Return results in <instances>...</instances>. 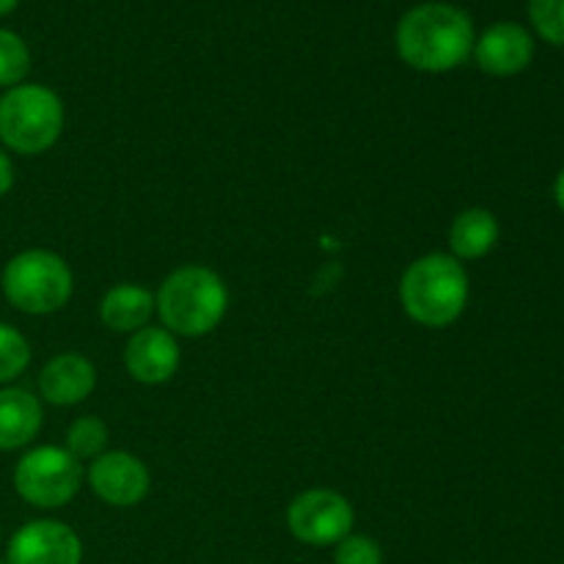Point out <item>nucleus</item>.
I'll return each mask as SVG.
<instances>
[{"label":"nucleus","mask_w":564,"mask_h":564,"mask_svg":"<svg viewBox=\"0 0 564 564\" xmlns=\"http://www.w3.org/2000/svg\"><path fill=\"white\" fill-rule=\"evenodd\" d=\"M471 17L452 3H422L405 11L397 25V53L419 72H449L474 55Z\"/></svg>","instance_id":"1"},{"label":"nucleus","mask_w":564,"mask_h":564,"mask_svg":"<svg viewBox=\"0 0 564 564\" xmlns=\"http://www.w3.org/2000/svg\"><path fill=\"white\" fill-rule=\"evenodd\" d=\"M160 323L174 336H207L229 308V290L215 270L202 264L176 268L154 295Z\"/></svg>","instance_id":"2"},{"label":"nucleus","mask_w":564,"mask_h":564,"mask_svg":"<svg viewBox=\"0 0 564 564\" xmlns=\"http://www.w3.org/2000/svg\"><path fill=\"white\" fill-rule=\"evenodd\" d=\"M468 273L452 253H427L405 270L400 301L408 317L424 328H446L468 306Z\"/></svg>","instance_id":"3"},{"label":"nucleus","mask_w":564,"mask_h":564,"mask_svg":"<svg viewBox=\"0 0 564 564\" xmlns=\"http://www.w3.org/2000/svg\"><path fill=\"white\" fill-rule=\"evenodd\" d=\"M64 130V102L39 83H20L0 97V141L17 154H42Z\"/></svg>","instance_id":"4"},{"label":"nucleus","mask_w":564,"mask_h":564,"mask_svg":"<svg viewBox=\"0 0 564 564\" xmlns=\"http://www.w3.org/2000/svg\"><path fill=\"white\" fill-rule=\"evenodd\" d=\"M72 279L69 264L64 257L47 248H31L9 259L3 270V295L17 312L44 317L61 312L69 303Z\"/></svg>","instance_id":"5"},{"label":"nucleus","mask_w":564,"mask_h":564,"mask_svg":"<svg viewBox=\"0 0 564 564\" xmlns=\"http://www.w3.org/2000/svg\"><path fill=\"white\" fill-rule=\"evenodd\" d=\"M83 485L80 460L61 446H36L20 457L14 468V490L39 510L69 505Z\"/></svg>","instance_id":"6"},{"label":"nucleus","mask_w":564,"mask_h":564,"mask_svg":"<svg viewBox=\"0 0 564 564\" xmlns=\"http://www.w3.org/2000/svg\"><path fill=\"white\" fill-rule=\"evenodd\" d=\"M286 523L295 540L314 549H325V545L341 543L352 532L356 512L350 501L336 490L314 488L292 499Z\"/></svg>","instance_id":"7"},{"label":"nucleus","mask_w":564,"mask_h":564,"mask_svg":"<svg viewBox=\"0 0 564 564\" xmlns=\"http://www.w3.org/2000/svg\"><path fill=\"white\" fill-rule=\"evenodd\" d=\"M9 564H80L83 543L61 521H31L14 532L6 551Z\"/></svg>","instance_id":"8"},{"label":"nucleus","mask_w":564,"mask_h":564,"mask_svg":"<svg viewBox=\"0 0 564 564\" xmlns=\"http://www.w3.org/2000/svg\"><path fill=\"white\" fill-rule=\"evenodd\" d=\"M88 485L110 507H135L147 499L149 468L130 452H102L88 466Z\"/></svg>","instance_id":"9"},{"label":"nucleus","mask_w":564,"mask_h":564,"mask_svg":"<svg viewBox=\"0 0 564 564\" xmlns=\"http://www.w3.org/2000/svg\"><path fill=\"white\" fill-rule=\"evenodd\" d=\"M479 69L494 77H512L534 58V39L518 22H496L474 42Z\"/></svg>","instance_id":"10"},{"label":"nucleus","mask_w":564,"mask_h":564,"mask_svg":"<svg viewBox=\"0 0 564 564\" xmlns=\"http://www.w3.org/2000/svg\"><path fill=\"white\" fill-rule=\"evenodd\" d=\"M124 367L138 383H165L180 369V345H176V336L165 328H154V325L135 330L124 347Z\"/></svg>","instance_id":"11"},{"label":"nucleus","mask_w":564,"mask_h":564,"mask_svg":"<svg viewBox=\"0 0 564 564\" xmlns=\"http://www.w3.org/2000/svg\"><path fill=\"white\" fill-rule=\"evenodd\" d=\"M94 386H97V369L77 352H61L50 358L39 375V394L50 405H77L91 394Z\"/></svg>","instance_id":"12"},{"label":"nucleus","mask_w":564,"mask_h":564,"mask_svg":"<svg viewBox=\"0 0 564 564\" xmlns=\"http://www.w3.org/2000/svg\"><path fill=\"white\" fill-rule=\"evenodd\" d=\"M44 422L42 405L28 389H0V452L31 444Z\"/></svg>","instance_id":"13"},{"label":"nucleus","mask_w":564,"mask_h":564,"mask_svg":"<svg viewBox=\"0 0 564 564\" xmlns=\"http://www.w3.org/2000/svg\"><path fill=\"white\" fill-rule=\"evenodd\" d=\"M154 312H158L154 295L147 286L138 284L110 286L99 303V317L116 334H135V330L147 328Z\"/></svg>","instance_id":"14"},{"label":"nucleus","mask_w":564,"mask_h":564,"mask_svg":"<svg viewBox=\"0 0 564 564\" xmlns=\"http://www.w3.org/2000/svg\"><path fill=\"white\" fill-rule=\"evenodd\" d=\"M499 220L490 209H463L449 226V248L455 259H482L499 242Z\"/></svg>","instance_id":"15"},{"label":"nucleus","mask_w":564,"mask_h":564,"mask_svg":"<svg viewBox=\"0 0 564 564\" xmlns=\"http://www.w3.org/2000/svg\"><path fill=\"white\" fill-rule=\"evenodd\" d=\"M108 446V427H105L102 419L97 416H80L66 433V446L75 460H94L99 457Z\"/></svg>","instance_id":"16"},{"label":"nucleus","mask_w":564,"mask_h":564,"mask_svg":"<svg viewBox=\"0 0 564 564\" xmlns=\"http://www.w3.org/2000/svg\"><path fill=\"white\" fill-rule=\"evenodd\" d=\"M31 69V50L14 31L0 28V86L14 88Z\"/></svg>","instance_id":"17"},{"label":"nucleus","mask_w":564,"mask_h":564,"mask_svg":"<svg viewBox=\"0 0 564 564\" xmlns=\"http://www.w3.org/2000/svg\"><path fill=\"white\" fill-rule=\"evenodd\" d=\"M31 364V345L25 336L9 323H0V383L20 378Z\"/></svg>","instance_id":"18"},{"label":"nucleus","mask_w":564,"mask_h":564,"mask_svg":"<svg viewBox=\"0 0 564 564\" xmlns=\"http://www.w3.org/2000/svg\"><path fill=\"white\" fill-rule=\"evenodd\" d=\"M529 20L545 42L564 47V0H529Z\"/></svg>","instance_id":"19"},{"label":"nucleus","mask_w":564,"mask_h":564,"mask_svg":"<svg viewBox=\"0 0 564 564\" xmlns=\"http://www.w3.org/2000/svg\"><path fill=\"white\" fill-rule=\"evenodd\" d=\"M334 564H383V549L367 534H347L336 543Z\"/></svg>","instance_id":"20"},{"label":"nucleus","mask_w":564,"mask_h":564,"mask_svg":"<svg viewBox=\"0 0 564 564\" xmlns=\"http://www.w3.org/2000/svg\"><path fill=\"white\" fill-rule=\"evenodd\" d=\"M11 187H14V165H11L9 154L0 149V196H6Z\"/></svg>","instance_id":"21"},{"label":"nucleus","mask_w":564,"mask_h":564,"mask_svg":"<svg viewBox=\"0 0 564 564\" xmlns=\"http://www.w3.org/2000/svg\"><path fill=\"white\" fill-rule=\"evenodd\" d=\"M554 198H556V204H560V209L564 213V169L560 171V176H556V182H554Z\"/></svg>","instance_id":"22"},{"label":"nucleus","mask_w":564,"mask_h":564,"mask_svg":"<svg viewBox=\"0 0 564 564\" xmlns=\"http://www.w3.org/2000/svg\"><path fill=\"white\" fill-rule=\"evenodd\" d=\"M17 3H20V0H0V17L11 14V11L17 9Z\"/></svg>","instance_id":"23"},{"label":"nucleus","mask_w":564,"mask_h":564,"mask_svg":"<svg viewBox=\"0 0 564 564\" xmlns=\"http://www.w3.org/2000/svg\"><path fill=\"white\" fill-rule=\"evenodd\" d=\"M0 564H9V562H6V560H0Z\"/></svg>","instance_id":"24"}]
</instances>
